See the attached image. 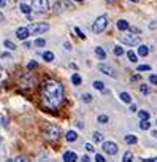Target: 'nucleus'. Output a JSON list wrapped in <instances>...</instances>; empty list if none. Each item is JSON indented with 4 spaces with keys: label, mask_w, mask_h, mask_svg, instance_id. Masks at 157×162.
<instances>
[{
    "label": "nucleus",
    "mask_w": 157,
    "mask_h": 162,
    "mask_svg": "<svg viewBox=\"0 0 157 162\" xmlns=\"http://www.w3.org/2000/svg\"><path fill=\"white\" fill-rule=\"evenodd\" d=\"M84 148H86L89 153H94V151H95V149H94V146H92L91 143H86V146H84Z\"/></svg>",
    "instance_id": "obj_37"
},
{
    "label": "nucleus",
    "mask_w": 157,
    "mask_h": 162,
    "mask_svg": "<svg viewBox=\"0 0 157 162\" xmlns=\"http://www.w3.org/2000/svg\"><path fill=\"white\" fill-rule=\"evenodd\" d=\"M2 59H7V60H11V56L8 53H2Z\"/></svg>",
    "instance_id": "obj_39"
},
{
    "label": "nucleus",
    "mask_w": 157,
    "mask_h": 162,
    "mask_svg": "<svg viewBox=\"0 0 157 162\" xmlns=\"http://www.w3.org/2000/svg\"><path fill=\"white\" fill-rule=\"evenodd\" d=\"M121 43L128 44V46H133L140 43V35H133V34H124L121 35Z\"/></svg>",
    "instance_id": "obj_5"
},
{
    "label": "nucleus",
    "mask_w": 157,
    "mask_h": 162,
    "mask_svg": "<svg viewBox=\"0 0 157 162\" xmlns=\"http://www.w3.org/2000/svg\"><path fill=\"white\" fill-rule=\"evenodd\" d=\"M110 121V118L107 116V114H100V116H98V123L100 124H107Z\"/></svg>",
    "instance_id": "obj_29"
},
{
    "label": "nucleus",
    "mask_w": 157,
    "mask_h": 162,
    "mask_svg": "<svg viewBox=\"0 0 157 162\" xmlns=\"http://www.w3.org/2000/svg\"><path fill=\"white\" fill-rule=\"evenodd\" d=\"M95 160H97V162H105V157H103L102 154H97V156H95Z\"/></svg>",
    "instance_id": "obj_38"
},
{
    "label": "nucleus",
    "mask_w": 157,
    "mask_h": 162,
    "mask_svg": "<svg viewBox=\"0 0 157 162\" xmlns=\"http://www.w3.org/2000/svg\"><path fill=\"white\" fill-rule=\"evenodd\" d=\"M92 86L97 89V91H102V92H107V89H105V84L102 83V81H94L92 83Z\"/></svg>",
    "instance_id": "obj_19"
},
{
    "label": "nucleus",
    "mask_w": 157,
    "mask_h": 162,
    "mask_svg": "<svg viewBox=\"0 0 157 162\" xmlns=\"http://www.w3.org/2000/svg\"><path fill=\"white\" fill-rule=\"evenodd\" d=\"M107 26H108V16H107V14H100V16L95 19V22L92 24V30H94L95 34H102L105 29H107Z\"/></svg>",
    "instance_id": "obj_2"
},
{
    "label": "nucleus",
    "mask_w": 157,
    "mask_h": 162,
    "mask_svg": "<svg viewBox=\"0 0 157 162\" xmlns=\"http://www.w3.org/2000/svg\"><path fill=\"white\" fill-rule=\"evenodd\" d=\"M78 2H81V0H78Z\"/></svg>",
    "instance_id": "obj_52"
},
{
    "label": "nucleus",
    "mask_w": 157,
    "mask_h": 162,
    "mask_svg": "<svg viewBox=\"0 0 157 162\" xmlns=\"http://www.w3.org/2000/svg\"><path fill=\"white\" fill-rule=\"evenodd\" d=\"M34 44H35V46H38V48H41V46H44V44H46V40H43V38H37V40L34 41Z\"/></svg>",
    "instance_id": "obj_31"
},
{
    "label": "nucleus",
    "mask_w": 157,
    "mask_h": 162,
    "mask_svg": "<svg viewBox=\"0 0 157 162\" xmlns=\"http://www.w3.org/2000/svg\"><path fill=\"white\" fill-rule=\"evenodd\" d=\"M102 149H103L105 153H108L110 156H114L119 148H118V145H116L114 142H103V143H102Z\"/></svg>",
    "instance_id": "obj_7"
},
{
    "label": "nucleus",
    "mask_w": 157,
    "mask_h": 162,
    "mask_svg": "<svg viewBox=\"0 0 157 162\" xmlns=\"http://www.w3.org/2000/svg\"><path fill=\"white\" fill-rule=\"evenodd\" d=\"M14 162H29V157H25V156H18L14 159Z\"/></svg>",
    "instance_id": "obj_34"
},
{
    "label": "nucleus",
    "mask_w": 157,
    "mask_h": 162,
    "mask_svg": "<svg viewBox=\"0 0 157 162\" xmlns=\"http://www.w3.org/2000/svg\"><path fill=\"white\" fill-rule=\"evenodd\" d=\"M138 54L140 56H143V57H146L148 54H149V48L146 44H140V48H138Z\"/></svg>",
    "instance_id": "obj_16"
},
{
    "label": "nucleus",
    "mask_w": 157,
    "mask_h": 162,
    "mask_svg": "<svg viewBox=\"0 0 157 162\" xmlns=\"http://www.w3.org/2000/svg\"><path fill=\"white\" fill-rule=\"evenodd\" d=\"M62 5H64L62 2L56 3V5H54V11H56V13H60V11H62Z\"/></svg>",
    "instance_id": "obj_35"
},
{
    "label": "nucleus",
    "mask_w": 157,
    "mask_h": 162,
    "mask_svg": "<svg viewBox=\"0 0 157 162\" xmlns=\"http://www.w3.org/2000/svg\"><path fill=\"white\" fill-rule=\"evenodd\" d=\"M92 140H94L95 143H100V142L103 140V138H102V133H100V132H94V133H92Z\"/></svg>",
    "instance_id": "obj_25"
},
{
    "label": "nucleus",
    "mask_w": 157,
    "mask_h": 162,
    "mask_svg": "<svg viewBox=\"0 0 157 162\" xmlns=\"http://www.w3.org/2000/svg\"><path fill=\"white\" fill-rule=\"evenodd\" d=\"M43 59H44L46 62H52V60H54V54H52L51 51H44V53H43Z\"/></svg>",
    "instance_id": "obj_20"
},
{
    "label": "nucleus",
    "mask_w": 157,
    "mask_h": 162,
    "mask_svg": "<svg viewBox=\"0 0 157 162\" xmlns=\"http://www.w3.org/2000/svg\"><path fill=\"white\" fill-rule=\"evenodd\" d=\"M81 100H83L84 103H91V102H92V96H91V94H83V96H81Z\"/></svg>",
    "instance_id": "obj_30"
},
{
    "label": "nucleus",
    "mask_w": 157,
    "mask_h": 162,
    "mask_svg": "<svg viewBox=\"0 0 157 162\" xmlns=\"http://www.w3.org/2000/svg\"><path fill=\"white\" fill-rule=\"evenodd\" d=\"M127 57H128L130 62H137V60H138V56H137L133 51H127Z\"/></svg>",
    "instance_id": "obj_24"
},
{
    "label": "nucleus",
    "mask_w": 157,
    "mask_h": 162,
    "mask_svg": "<svg viewBox=\"0 0 157 162\" xmlns=\"http://www.w3.org/2000/svg\"><path fill=\"white\" fill-rule=\"evenodd\" d=\"M119 99H121L124 103H130V102H132V97H130L128 92H121V94H119Z\"/></svg>",
    "instance_id": "obj_14"
},
{
    "label": "nucleus",
    "mask_w": 157,
    "mask_h": 162,
    "mask_svg": "<svg viewBox=\"0 0 157 162\" xmlns=\"http://www.w3.org/2000/svg\"><path fill=\"white\" fill-rule=\"evenodd\" d=\"M30 34L34 35H40V34H44L48 29H49V24H46V22H35V24H30L27 26Z\"/></svg>",
    "instance_id": "obj_4"
},
{
    "label": "nucleus",
    "mask_w": 157,
    "mask_h": 162,
    "mask_svg": "<svg viewBox=\"0 0 157 162\" xmlns=\"http://www.w3.org/2000/svg\"><path fill=\"white\" fill-rule=\"evenodd\" d=\"M140 92H141V94H149V87L146 84H141L140 86Z\"/></svg>",
    "instance_id": "obj_33"
},
{
    "label": "nucleus",
    "mask_w": 157,
    "mask_h": 162,
    "mask_svg": "<svg viewBox=\"0 0 157 162\" xmlns=\"http://www.w3.org/2000/svg\"><path fill=\"white\" fill-rule=\"evenodd\" d=\"M32 8L37 13H44L49 8V2L48 0H32Z\"/></svg>",
    "instance_id": "obj_6"
},
{
    "label": "nucleus",
    "mask_w": 157,
    "mask_h": 162,
    "mask_svg": "<svg viewBox=\"0 0 157 162\" xmlns=\"http://www.w3.org/2000/svg\"><path fill=\"white\" fill-rule=\"evenodd\" d=\"M124 140H125V143H128V145H135V143L138 142V138H137V135L128 133V135H125V137H124Z\"/></svg>",
    "instance_id": "obj_12"
},
{
    "label": "nucleus",
    "mask_w": 157,
    "mask_h": 162,
    "mask_svg": "<svg viewBox=\"0 0 157 162\" xmlns=\"http://www.w3.org/2000/svg\"><path fill=\"white\" fill-rule=\"evenodd\" d=\"M29 35H30L29 27H18V29H16V37H18L19 40H25Z\"/></svg>",
    "instance_id": "obj_9"
},
{
    "label": "nucleus",
    "mask_w": 157,
    "mask_h": 162,
    "mask_svg": "<svg viewBox=\"0 0 157 162\" xmlns=\"http://www.w3.org/2000/svg\"><path fill=\"white\" fill-rule=\"evenodd\" d=\"M71 83H73L75 86H80V84H81V76L78 75V73H73V75H71Z\"/></svg>",
    "instance_id": "obj_22"
},
{
    "label": "nucleus",
    "mask_w": 157,
    "mask_h": 162,
    "mask_svg": "<svg viewBox=\"0 0 157 162\" xmlns=\"http://www.w3.org/2000/svg\"><path fill=\"white\" fill-rule=\"evenodd\" d=\"M130 111H137V105L135 103H130Z\"/></svg>",
    "instance_id": "obj_43"
},
{
    "label": "nucleus",
    "mask_w": 157,
    "mask_h": 162,
    "mask_svg": "<svg viewBox=\"0 0 157 162\" xmlns=\"http://www.w3.org/2000/svg\"><path fill=\"white\" fill-rule=\"evenodd\" d=\"M116 26H118V29H119V30H128V29H130V24H128V22H127L125 19H119Z\"/></svg>",
    "instance_id": "obj_11"
},
{
    "label": "nucleus",
    "mask_w": 157,
    "mask_h": 162,
    "mask_svg": "<svg viewBox=\"0 0 157 162\" xmlns=\"http://www.w3.org/2000/svg\"><path fill=\"white\" fill-rule=\"evenodd\" d=\"M130 80H132V81H138V80H140V75H135V76H132Z\"/></svg>",
    "instance_id": "obj_47"
},
{
    "label": "nucleus",
    "mask_w": 157,
    "mask_h": 162,
    "mask_svg": "<svg viewBox=\"0 0 157 162\" xmlns=\"http://www.w3.org/2000/svg\"><path fill=\"white\" fill-rule=\"evenodd\" d=\"M107 2H113V0H107Z\"/></svg>",
    "instance_id": "obj_51"
},
{
    "label": "nucleus",
    "mask_w": 157,
    "mask_h": 162,
    "mask_svg": "<svg viewBox=\"0 0 157 162\" xmlns=\"http://www.w3.org/2000/svg\"><path fill=\"white\" fill-rule=\"evenodd\" d=\"M138 72H149L151 70V65H148V64H143V65H138V68H137Z\"/></svg>",
    "instance_id": "obj_27"
},
{
    "label": "nucleus",
    "mask_w": 157,
    "mask_h": 162,
    "mask_svg": "<svg viewBox=\"0 0 157 162\" xmlns=\"http://www.w3.org/2000/svg\"><path fill=\"white\" fill-rule=\"evenodd\" d=\"M113 53H114V56H118V57H119V56H122V54H124V50L121 48V46H114V48H113Z\"/></svg>",
    "instance_id": "obj_28"
},
{
    "label": "nucleus",
    "mask_w": 157,
    "mask_h": 162,
    "mask_svg": "<svg viewBox=\"0 0 157 162\" xmlns=\"http://www.w3.org/2000/svg\"><path fill=\"white\" fill-rule=\"evenodd\" d=\"M78 160V156L75 151H67L64 153V162H76Z\"/></svg>",
    "instance_id": "obj_10"
},
{
    "label": "nucleus",
    "mask_w": 157,
    "mask_h": 162,
    "mask_svg": "<svg viewBox=\"0 0 157 162\" xmlns=\"http://www.w3.org/2000/svg\"><path fill=\"white\" fill-rule=\"evenodd\" d=\"M149 127H151V124H149L148 119H141V121H140V129H141V130H148Z\"/></svg>",
    "instance_id": "obj_23"
},
{
    "label": "nucleus",
    "mask_w": 157,
    "mask_h": 162,
    "mask_svg": "<svg viewBox=\"0 0 157 162\" xmlns=\"http://www.w3.org/2000/svg\"><path fill=\"white\" fill-rule=\"evenodd\" d=\"M7 162H13V160H11V159H7Z\"/></svg>",
    "instance_id": "obj_50"
},
{
    "label": "nucleus",
    "mask_w": 157,
    "mask_h": 162,
    "mask_svg": "<svg viewBox=\"0 0 157 162\" xmlns=\"http://www.w3.org/2000/svg\"><path fill=\"white\" fill-rule=\"evenodd\" d=\"M122 162H133V153L132 151H125L124 157H122Z\"/></svg>",
    "instance_id": "obj_17"
},
{
    "label": "nucleus",
    "mask_w": 157,
    "mask_h": 162,
    "mask_svg": "<svg viewBox=\"0 0 157 162\" xmlns=\"http://www.w3.org/2000/svg\"><path fill=\"white\" fill-rule=\"evenodd\" d=\"M64 46H65V50H67V51H70V50H71V44H70V43H65Z\"/></svg>",
    "instance_id": "obj_45"
},
{
    "label": "nucleus",
    "mask_w": 157,
    "mask_h": 162,
    "mask_svg": "<svg viewBox=\"0 0 157 162\" xmlns=\"http://www.w3.org/2000/svg\"><path fill=\"white\" fill-rule=\"evenodd\" d=\"M43 135L48 138V140H56V138H59V135H60V127L56 126V124H48L43 130Z\"/></svg>",
    "instance_id": "obj_3"
},
{
    "label": "nucleus",
    "mask_w": 157,
    "mask_h": 162,
    "mask_svg": "<svg viewBox=\"0 0 157 162\" xmlns=\"http://www.w3.org/2000/svg\"><path fill=\"white\" fill-rule=\"evenodd\" d=\"M149 83L151 84H157V75H149Z\"/></svg>",
    "instance_id": "obj_36"
},
{
    "label": "nucleus",
    "mask_w": 157,
    "mask_h": 162,
    "mask_svg": "<svg viewBox=\"0 0 157 162\" xmlns=\"http://www.w3.org/2000/svg\"><path fill=\"white\" fill-rule=\"evenodd\" d=\"M138 116H140V119H149V111L141 110V111H138Z\"/></svg>",
    "instance_id": "obj_26"
},
{
    "label": "nucleus",
    "mask_w": 157,
    "mask_h": 162,
    "mask_svg": "<svg viewBox=\"0 0 157 162\" xmlns=\"http://www.w3.org/2000/svg\"><path fill=\"white\" fill-rule=\"evenodd\" d=\"M37 67V62H29L27 64V68H29V70H30V68H35Z\"/></svg>",
    "instance_id": "obj_40"
},
{
    "label": "nucleus",
    "mask_w": 157,
    "mask_h": 162,
    "mask_svg": "<svg viewBox=\"0 0 157 162\" xmlns=\"http://www.w3.org/2000/svg\"><path fill=\"white\" fill-rule=\"evenodd\" d=\"M76 126H78V129H83V127H84L83 123H76Z\"/></svg>",
    "instance_id": "obj_48"
},
{
    "label": "nucleus",
    "mask_w": 157,
    "mask_h": 162,
    "mask_svg": "<svg viewBox=\"0 0 157 162\" xmlns=\"http://www.w3.org/2000/svg\"><path fill=\"white\" fill-rule=\"evenodd\" d=\"M7 124H8V119H7L5 116H2V126H3V127H7Z\"/></svg>",
    "instance_id": "obj_41"
},
{
    "label": "nucleus",
    "mask_w": 157,
    "mask_h": 162,
    "mask_svg": "<svg viewBox=\"0 0 157 162\" xmlns=\"http://www.w3.org/2000/svg\"><path fill=\"white\" fill-rule=\"evenodd\" d=\"M65 138H67L68 142H75L76 138H78V135H76V132H75V130H68V132H67V135H65Z\"/></svg>",
    "instance_id": "obj_18"
},
{
    "label": "nucleus",
    "mask_w": 157,
    "mask_h": 162,
    "mask_svg": "<svg viewBox=\"0 0 157 162\" xmlns=\"http://www.w3.org/2000/svg\"><path fill=\"white\" fill-rule=\"evenodd\" d=\"M95 56H97L100 60H103L105 57H107V53L103 51V48H102V46H95Z\"/></svg>",
    "instance_id": "obj_13"
},
{
    "label": "nucleus",
    "mask_w": 157,
    "mask_h": 162,
    "mask_svg": "<svg viewBox=\"0 0 157 162\" xmlns=\"http://www.w3.org/2000/svg\"><path fill=\"white\" fill-rule=\"evenodd\" d=\"M19 10H21V13H24V14H30L32 7H29L27 3H19Z\"/></svg>",
    "instance_id": "obj_15"
},
{
    "label": "nucleus",
    "mask_w": 157,
    "mask_h": 162,
    "mask_svg": "<svg viewBox=\"0 0 157 162\" xmlns=\"http://www.w3.org/2000/svg\"><path fill=\"white\" fill-rule=\"evenodd\" d=\"M98 70L102 72V73H105V75H108V76H111V78H116V73H114V70L110 67V65H105V64H100L98 65Z\"/></svg>",
    "instance_id": "obj_8"
},
{
    "label": "nucleus",
    "mask_w": 157,
    "mask_h": 162,
    "mask_svg": "<svg viewBox=\"0 0 157 162\" xmlns=\"http://www.w3.org/2000/svg\"><path fill=\"white\" fill-rule=\"evenodd\" d=\"M0 7H2V10L7 7V0H0Z\"/></svg>",
    "instance_id": "obj_42"
},
{
    "label": "nucleus",
    "mask_w": 157,
    "mask_h": 162,
    "mask_svg": "<svg viewBox=\"0 0 157 162\" xmlns=\"http://www.w3.org/2000/svg\"><path fill=\"white\" fill-rule=\"evenodd\" d=\"M43 102L48 108H57L62 102V97H64V89L62 86L54 81V80H48L43 83Z\"/></svg>",
    "instance_id": "obj_1"
},
{
    "label": "nucleus",
    "mask_w": 157,
    "mask_h": 162,
    "mask_svg": "<svg viewBox=\"0 0 157 162\" xmlns=\"http://www.w3.org/2000/svg\"><path fill=\"white\" fill-rule=\"evenodd\" d=\"M81 162H91V159H89L87 156H83V157H81Z\"/></svg>",
    "instance_id": "obj_44"
},
{
    "label": "nucleus",
    "mask_w": 157,
    "mask_h": 162,
    "mask_svg": "<svg viewBox=\"0 0 157 162\" xmlns=\"http://www.w3.org/2000/svg\"><path fill=\"white\" fill-rule=\"evenodd\" d=\"M3 46H5L7 50H10V51H14V50H16V44H14L13 41H10V40H5V41H3Z\"/></svg>",
    "instance_id": "obj_21"
},
{
    "label": "nucleus",
    "mask_w": 157,
    "mask_h": 162,
    "mask_svg": "<svg viewBox=\"0 0 157 162\" xmlns=\"http://www.w3.org/2000/svg\"><path fill=\"white\" fill-rule=\"evenodd\" d=\"M75 32L78 34V37H80V38H83V40L86 38V35H84V32H83V30H81L80 27H75Z\"/></svg>",
    "instance_id": "obj_32"
},
{
    "label": "nucleus",
    "mask_w": 157,
    "mask_h": 162,
    "mask_svg": "<svg viewBox=\"0 0 157 162\" xmlns=\"http://www.w3.org/2000/svg\"><path fill=\"white\" fill-rule=\"evenodd\" d=\"M30 46H32L30 41H25V43H24V48H30Z\"/></svg>",
    "instance_id": "obj_46"
},
{
    "label": "nucleus",
    "mask_w": 157,
    "mask_h": 162,
    "mask_svg": "<svg viewBox=\"0 0 157 162\" xmlns=\"http://www.w3.org/2000/svg\"><path fill=\"white\" fill-rule=\"evenodd\" d=\"M128 2H133V3H137V2H138V0H128Z\"/></svg>",
    "instance_id": "obj_49"
}]
</instances>
